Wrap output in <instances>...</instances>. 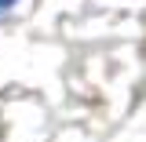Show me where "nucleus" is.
<instances>
[{
  "instance_id": "obj_1",
  "label": "nucleus",
  "mask_w": 146,
  "mask_h": 142,
  "mask_svg": "<svg viewBox=\"0 0 146 142\" xmlns=\"http://www.w3.org/2000/svg\"><path fill=\"white\" fill-rule=\"evenodd\" d=\"M11 4H18V0H0V11H4V7H11Z\"/></svg>"
}]
</instances>
